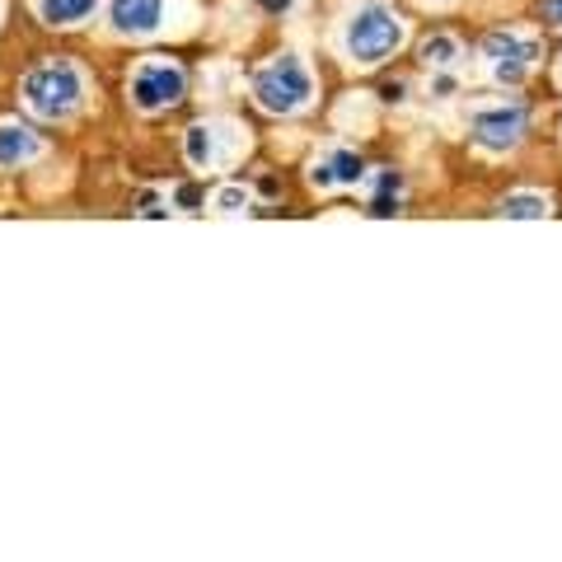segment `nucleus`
I'll use <instances>...</instances> for the list:
<instances>
[{
	"instance_id": "obj_6",
	"label": "nucleus",
	"mask_w": 562,
	"mask_h": 562,
	"mask_svg": "<svg viewBox=\"0 0 562 562\" xmlns=\"http://www.w3.org/2000/svg\"><path fill=\"white\" fill-rule=\"evenodd\" d=\"M525 127H530V113L520 103H497V109H483L473 117V140L492 155H506L525 140Z\"/></svg>"
},
{
	"instance_id": "obj_8",
	"label": "nucleus",
	"mask_w": 562,
	"mask_h": 562,
	"mask_svg": "<svg viewBox=\"0 0 562 562\" xmlns=\"http://www.w3.org/2000/svg\"><path fill=\"white\" fill-rule=\"evenodd\" d=\"M109 20L117 33H132V38H140V33H155L165 20V0H113L109 5Z\"/></svg>"
},
{
	"instance_id": "obj_16",
	"label": "nucleus",
	"mask_w": 562,
	"mask_h": 562,
	"mask_svg": "<svg viewBox=\"0 0 562 562\" xmlns=\"http://www.w3.org/2000/svg\"><path fill=\"white\" fill-rule=\"evenodd\" d=\"M543 14H549V24L562 29V0H543Z\"/></svg>"
},
{
	"instance_id": "obj_13",
	"label": "nucleus",
	"mask_w": 562,
	"mask_h": 562,
	"mask_svg": "<svg viewBox=\"0 0 562 562\" xmlns=\"http://www.w3.org/2000/svg\"><path fill=\"white\" fill-rule=\"evenodd\" d=\"M422 61L436 66V70H446L460 61V43L450 38V33H436V38H427V47H422Z\"/></svg>"
},
{
	"instance_id": "obj_2",
	"label": "nucleus",
	"mask_w": 562,
	"mask_h": 562,
	"mask_svg": "<svg viewBox=\"0 0 562 562\" xmlns=\"http://www.w3.org/2000/svg\"><path fill=\"white\" fill-rule=\"evenodd\" d=\"M310 94H314V80H310V70L301 66V57H291V52L272 57V61L254 76V99H258L262 113L291 117V113L305 109Z\"/></svg>"
},
{
	"instance_id": "obj_17",
	"label": "nucleus",
	"mask_w": 562,
	"mask_h": 562,
	"mask_svg": "<svg viewBox=\"0 0 562 562\" xmlns=\"http://www.w3.org/2000/svg\"><path fill=\"white\" fill-rule=\"evenodd\" d=\"M258 5H262V10H268V14H281V10H291V5H295V0H258Z\"/></svg>"
},
{
	"instance_id": "obj_5",
	"label": "nucleus",
	"mask_w": 562,
	"mask_h": 562,
	"mask_svg": "<svg viewBox=\"0 0 562 562\" xmlns=\"http://www.w3.org/2000/svg\"><path fill=\"white\" fill-rule=\"evenodd\" d=\"M183 90H188V76L169 61H146V66H136V76H132V103L140 113L173 109V103L183 99Z\"/></svg>"
},
{
	"instance_id": "obj_11",
	"label": "nucleus",
	"mask_w": 562,
	"mask_h": 562,
	"mask_svg": "<svg viewBox=\"0 0 562 562\" xmlns=\"http://www.w3.org/2000/svg\"><path fill=\"white\" fill-rule=\"evenodd\" d=\"M502 216L539 221V216H549V198H543V192H512V198L502 202Z\"/></svg>"
},
{
	"instance_id": "obj_15",
	"label": "nucleus",
	"mask_w": 562,
	"mask_h": 562,
	"mask_svg": "<svg viewBox=\"0 0 562 562\" xmlns=\"http://www.w3.org/2000/svg\"><path fill=\"white\" fill-rule=\"evenodd\" d=\"M216 202H221V211H239V206H249V192H239V188H225Z\"/></svg>"
},
{
	"instance_id": "obj_3",
	"label": "nucleus",
	"mask_w": 562,
	"mask_h": 562,
	"mask_svg": "<svg viewBox=\"0 0 562 562\" xmlns=\"http://www.w3.org/2000/svg\"><path fill=\"white\" fill-rule=\"evenodd\" d=\"M85 94V80H80V70L70 66V61H47V66H33L29 76H24V103L38 117H66V113H76V103Z\"/></svg>"
},
{
	"instance_id": "obj_12",
	"label": "nucleus",
	"mask_w": 562,
	"mask_h": 562,
	"mask_svg": "<svg viewBox=\"0 0 562 562\" xmlns=\"http://www.w3.org/2000/svg\"><path fill=\"white\" fill-rule=\"evenodd\" d=\"M398 202H403V183H398V173H380V192L371 198V216H394L398 211Z\"/></svg>"
},
{
	"instance_id": "obj_9",
	"label": "nucleus",
	"mask_w": 562,
	"mask_h": 562,
	"mask_svg": "<svg viewBox=\"0 0 562 562\" xmlns=\"http://www.w3.org/2000/svg\"><path fill=\"white\" fill-rule=\"evenodd\" d=\"M38 155V136L29 127H14V122H0V169H14Z\"/></svg>"
},
{
	"instance_id": "obj_7",
	"label": "nucleus",
	"mask_w": 562,
	"mask_h": 562,
	"mask_svg": "<svg viewBox=\"0 0 562 562\" xmlns=\"http://www.w3.org/2000/svg\"><path fill=\"white\" fill-rule=\"evenodd\" d=\"M366 179V165L357 150H328L319 165L310 169V183L319 192H333V188H357Z\"/></svg>"
},
{
	"instance_id": "obj_14",
	"label": "nucleus",
	"mask_w": 562,
	"mask_h": 562,
	"mask_svg": "<svg viewBox=\"0 0 562 562\" xmlns=\"http://www.w3.org/2000/svg\"><path fill=\"white\" fill-rule=\"evenodd\" d=\"M188 160L211 165V127H188Z\"/></svg>"
},
{
	"instance_id": "obj_10",
	"label": "nucleus",
	"mask_w": 562,
	"mask_h": 562,
	"mask_svg": "<svg viewBox=\"0 0 562 562\" xmlns=\"http://www.w3.org/2000/svg\"><path fill=\"white\" fill-rule=\"evenodd\" d=\"M94 10V0H38L43 24H80Z\"/></svg>"
},
{
	"instance_id": "obj_1",
	"label": "nucleus",
	"mask_w": 562,
	"mask_h": 562,
	"mask_svg": "<svg viewBox=\"0 0 562 562\" xmlns=\"http://www.w3.org/2000/svg\"><path fill=\"white\" fill-rule=\"evenodd\" d=\"M403 38H408V29H403V20L380 5V0H371V5H357L351 10V20L342 29V47L351 61L361 66H380L384 57H394V52L403 47Z\"/></svg>"
},
{
	"instance_id": "obj_4",
	"label": "nucleus",
	"mask_w": 562,
	"mask_h": 562,
	"mask_svg": "<svg viewBox=\"0 0 562 562\" xmlns=\"http://www.w3.org/2000/svg\"><path fill=\"white\" fill-rule=\"evenodd\" d=\"M483 61H487V70H492V80L497 85H520L539 66V43L530 38V33H516V29L487 33L483 38Z\"/></svg>"
}]
</instances>
